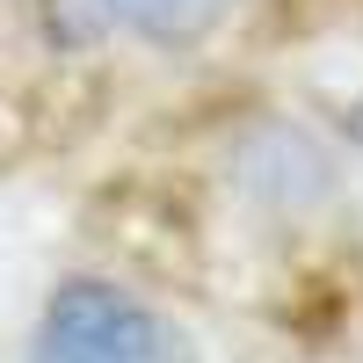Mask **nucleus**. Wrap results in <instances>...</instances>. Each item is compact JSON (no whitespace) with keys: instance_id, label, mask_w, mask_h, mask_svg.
Instances as JSON below:
<instances>
[{"instance_id":"f257e3e1","label":"nucleus","mask_w":363,"mask_h":363,"mask_svg":"<svg viewBox=\"0 0 363 363\" xmlns=\"http://www.w3.org/2000/svg\"><path fill=\"white\" fill-rule=\"evenodd\" d=\"M29 363H196L189 335L116 284H66L37 320Z\"/></svg>"},{"instance_id":"f03ea898","label":"nucleus","mask_w":363,"mask_h":363,"mask_svg":"<svg viewBox=\"0 0 363 363\" xmlns=\"http://www.w3.org/2000/svg\"><path fill=\"white\" fill-rule=\"evenodd\" d=\"M58 44L138 37L153 51H189L233 15V0H44Z\"/></svg>"}]
</instances>
